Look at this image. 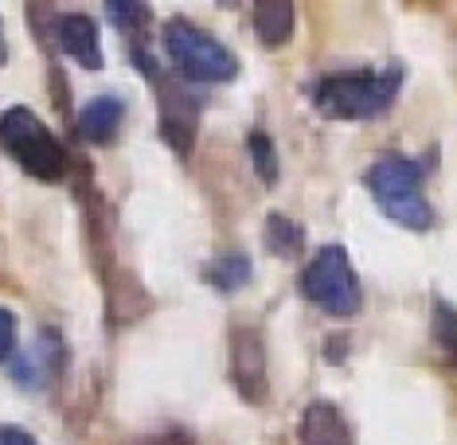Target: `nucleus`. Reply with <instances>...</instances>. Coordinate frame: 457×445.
<instances>
[{"label": "nucleus", "mask_w": 457, "mask_h": 445, "mask_svg": "<svg viewBox=\"0 0 457 445\" xmlns=\"http://www.w3.org/2000/svg\"><path fill=\"white\" fill-rule=\"evenodd\" d=\"M399 82H403V70L395 63L383 70H345V75L320 78L313 87V102L325 118H337V121L379 118L391 106Z\"/></svg>", "instance_id": "obj_1"}, {"label": "nucleus", "mask_w": 457, "mask_h": 445, "mask_svg": "<svg viewBox=\"0 0 457 445\" xmlns=\"http://www.w3.org/2000/svg\"><path fill=\"white\" fill-rule=\"evenodd\" d=\"M368 188L395 223L411 227V231H426V227L434 223V207L426 203V195H422V164L419 161L383 152L368 169Z\"/></svg>", "instance_id": "obj_2"}, {"label": "nucleus", "mask_w": 457, "mask_h": 445, "mask_svg": "<svg viewBox=\"0 0 457 445\" xmlns=\"http://www.w3.org/2000/svg\"><path fill=\"white\" fill-rule=\"evenodd\" d=\"M0 144L32 176H39V180H59L67 169L63 144L51 137V129L24 106H12L0 113Z\"/></svg>", "instance_id": "obj_3"}, {"label": "nucleus", "mask_w": 457, "mask_h": 445, "mask_svg": "<svg viewBox=\"0 0 457 445\" xmlns=\"http://www.w3.org/2000/svg\"><path fill=\"white\" fill-rule=\"evenodd\" d=\"M164 47H169L176 70L192 82H227L238 75V59L215 36L188 20H169L164 28Z\"/></svg>", "instance_id": "obj_4"}, {"label": "nucleus", "mask_w": 457, "mask_h": 445, "mask_svg": "<svg viewBox=\"0 0 457 445\" xmlns=\"http://www.w3.org/2000/svg\"><path fill=\"white\" fill-rule=\"evenodd\" d=\"M301 293L332 317L360 313L363 293H360L356 274H352L345 246H320L317 258L305 266V274H301Z\"/></svg>", "instance_id": "obj_5"}, {"label": "nucleus", "mask_w": 457, "mask_h": 445, "mask_svg": "<svg viewBox=\"0 0 457 445\" xmlns=\"http://www.w3.org/2000/svg\"><path fill=\"white\" fill-rule=\"evenodd\" d=\"M231 371H235V383L243 387L246 399H262V387H266V351H262V336H258L254 328L235 333Z\"/></svg>", "instance_id": "obj_6"}, {"label": "nucleus", "mask_w": 457, "mask_h": 445, "mask_svg": "<svg viewBox=\"0 0 457 445\" xmlns=\"http://www.w3.org/2000/svg\"><path fill=\"white\" fill-rule=\"evenodd\" d=\"M55 36H59V47L67 51L75 63L98 70L102 67V39H98V28L90 16L82 12H67L55 20Z\"/></svg>", "instance_id": "obj_7"}, {"label": "nucleus", "mask_w": 457, "mask_h": 445, "mask_svg": "<svg viewBox=\"0 0 457 445\" xmlns=\"http://www.w3.org/2000/svg\"><path fill=\"white\" fill-rule=\"evenodd\" d=\"M301 445H356V441H352V430L340 407L320 399L301 414Z\"/></svg>", "instance_id": "obj_8"}, {"label": "nucleus", "mask_w": 457, "mask_h": 445, "mask_svg": "<svg viewBox=\"0 0 457 445\" xmlns=\"http://www.w3.org/2000/svg\"><path fill=\"white\" fill-rule=\"evenodd\" d=\"M121 118H126V102L118 95H102L95 102H87L79 113V133L87 141H110L118 133Z\"/></svg>", "instance_id": "obj_9"}, {"label": "nucleus", "mask_w": 457, "mask_h": 445, "mask_svg": "<svg viewBox=\"0 0 457 445\" xmlns=\"http://www.w3.org/2000/svg\"><path fill=\"white\" fill-rule=\"evenodd\" d=\"M254 32L266 47H282L294 36V4H286V0H262L254 8Z\"/></svg>", "instance_id": "obj_10"}, {"label": "nucleus", "mask_w": 457, "mask_h": 445, "mask_svg": "<svg viewBox=\"0 0 457 445\" xmlns=\"http://www.w3.org/2000/svg\"><path fill=\"white\" fill-rule=\"evenodd\" d=\"M204 277L220 289H238V285H246V277H251V262H246L243 254L215 258V262L204 270Z\"/></svg>", "instance_id": "obj_11"}, {"label": "nucleus", "mask_w": 457, "mask_h": 445, "mask_svg": "<svg viewBox=\"0 0 457 445\" xmlns=\"http://www.w3.org/2000/svg\"><path fill=\"white\" fill-rule=\"evenodd\" d=\"M266 243L274 246L278 254H294L297 246H301V231L286 219V215H270V223H266Z\"/></svg>", "instance_id": "obj_12"}, {"label": "nucleus", "mask_w": 457, "mask_h": 445, "mask_svg": "<svg viewBox=\"0 0 457 445\" xmlns=\"http://www.w3.org/2000/svg\"><path fill=\"white\" fill-rule=\"evenodd\" d=\"M438 344L450 351V359L457 364V313L445 305H438Z\"/></svg>", "instance_id": "obj_13"}, {"label": "nucleus", "mask_w": 457, "mask_h": 445, "mask_svg": "<svg viewBox=\"0 0 457 445\" xmlns=\"http://www.w3.org/2000/svg\"><path fill=\"white\" fill-rule=\"evenodd\" d=\"M251 149H254L258 176H262V180H274V176H278V161H274V149H270V141L262 137V133H254V137H251Z\"/></svg>", "instance_id": "obj_14"}, {"label": "nucleus", "mask_w": 457, "mask_h": 445, "mask_svg": "<svg viewBox=\"0 0 457 445\" xmlns=\"http://www.w3.org/2000/svg\"><path fill=\"white\" fill-rule=\"evenodd\" d=\"M12 348H16V320L8 309H0V359H4Z\"/></svg>", "instance_id": "obj_15"}, {"label": "nucleus", "mask_w": 457, "mask_h": 445, "mask_svg": "<svg viewBox=\"0 0 457 445\" xmlns=\"http://www.w3.org/2000/svg\"><path fill=\"white\" fill-rule=\"evenodd\" d=\"M110 16L121 20V24H137L145 20V8H133V4H110Z\"/></svg>", "instance_id": "obj_16"}, {"label": "nucleus", "mask_w": 457, "mask_h": 445, "mask_svg": "<svg viewBox=\"0 0 457 445\" xmlns=\"http://www.w3.org/2000/svg\"><path fill=\"white\" fill-rule=\"evenodd\" d=\"M0 445H36L32 433H24L20 426H0Z\"/></svg>", "instance_id": "obj_17"}, {"label": "nucleus", "mask_w": 457, "mask_h": 445, "mask_svg": "<svg viewBox=\"0 0 457 445\" xmlns=\"http://www.w3.org/2000/svg\"><path fill=\"white\" fill-rule=\"evenodd\" d=\"M145 445H184V441H176V438H153V441H145Z\"/></svg>", "instance_id": "obj_18"}, {"label": "nucleus", "mask_w": 457, "mask_h": 445, "mask_svg": "<svg viewBox=\"0 0 457 445\" xmlns=\"http://www.w3.org/2000/svg\"><path fill=\"white\" fill-rule=\"evenodd\" d=\"M0 63H4V32H0Z\"/></svg>", "instance_id": "obj_19"}]
</instances>
